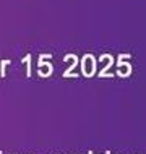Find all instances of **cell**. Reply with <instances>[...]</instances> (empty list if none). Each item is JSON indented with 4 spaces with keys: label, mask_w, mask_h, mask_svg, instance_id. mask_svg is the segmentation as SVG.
Masks as SVG:
<instances>
[{
    "label": "cell",
    "mask_w": 146,
    "mask_h": 154,
    "mask_svg": "<svg viewBox=\"0 0 146 154\" xmlns=\"http://www.w3.org/2000/svg\"><path fill=\"white\" fill-rule=\"evenodd\" d=\"M8 63H10V60H2V65H0V66H2V76H5V66Z\"/></svg>",
    "instance_id": "obj_1"
}]
</instances>
